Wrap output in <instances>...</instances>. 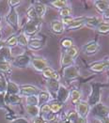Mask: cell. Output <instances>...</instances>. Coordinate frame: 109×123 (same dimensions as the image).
I'll return each instance as SVG.
<instances>
[{
	"mask_svg": "<svg viewBox=\"0 0 109 123\" xmlns=\"http://www.w3.org/2000/svg\"><path fill=\"white\" fill-rule=\"evenodd\" d=\"M41 27V22L40 20H34V21H27L26 24L25 25L23 33L27 37H34Z\"/></svg>",
	"mask_w": 109,
	"mask_h": 123,
	"instance_id": "6da1fadb",
	"label": "cell"
},
{
	"mask_svg": "<svg viewBox=\"0 0 109 123\" xmlns=\"http://www.w3.org/2000/svg\"><path fill=\"white\" fill-rule=\"evenodd\" d=\"M90 113H91L93 117L98 118L101 120V119H103V118L109 116V108L103 103H99L91 107Z\"/></svg>",
	"mask_w": 109,
	"mask_h": 123,
	"instance_id": "7a4b0ae2",
	"label": "cell"
},
{
	"mask_svg": "<svg viewBox=\"0 0 109 123\" xmlns=\"http://www.w3.org/2000/svg\"><path fill=\"white\" fill-rule=\"evenodd\" d=\"M101 96H102L101 85L100 84H92L91 85V91H90L87 103H89L90 107H92L95 104L101 103Z\"/></svg>",
	"mask_w": 109,
	"mask_h": 123,
	"instance_id": "3957f363",
	"label": "cell"
},
{
	"mask_svg": "<svg viewBox=\"0 0 109 123\" xmlns=\"http://www.w3.org/2000/svg\"><path fill=\"white\" fill-rule=\"evenodd\" d=\"M6 21L10 27H12V29H14V30L18 29V27H19V16H18L16 9L10 7V10H9L8 14L6 15Z\"/></svg>",
	"mask_w": 109,
	"mask_h": 123,
	"instance_id": "277c9868",
	"label": "cell"
},
{
	"mask_svg": "<svg viewBox=\"0 0 109 123\" xmlns=\"http://www.w3.org/2000/svg\"><path fill=\"white\" fill-rule=\"evenodd\" d=\"M31 62V57H30L28 55H26V54H22L17 55L14 59H12L11 61V66L13 67H16V68H26L28 67Z\"/></svg>",
	"mask_w": 109,
	"mask_h": 123,
	"instance_id": "5b68a950",
	"label": "cell"
},
{
	"mask_svg": "<svg viewBox=\"0 0 109 123\" xmlns=\"http://www.w3.org/2000/svg\"><path fill=\"white\" fill-rule=\"evenodd\" d=\"M40 92V88L33 85H23L20 86V95L21 97H28V96H38Z\"/></svg>",
	"mask_w": 109,
	"mask_h": 123,
	"instance_id": "8992f818",
	"label": "cell"
},
{
	"mask_svg": "<svg viewBox=\"0 0 109 123\" xmlns=\"http://www.w3.org/2000/svg\"><path fill=\"white\" fill-rule=\"evenodd\" d=\"M63 77L65 80H74L79 76V69L75 65H71L63 69Z\"/></svg>",
	"mask_w": 109,
	"mask_h": 123,
	"instance_id": "52a82bcc",
	"label": "cell"
},
{
	"mask_svg": "<svg viewBox=\"0 0 109 123\" xmlns=\"http://www.w3.org/2000/svg\"><path fill=\"white\" fill-rule=\"evenodd\" d=\"M90 109L91 107L89 106V104L85 101H80L77 104H75V112L77 115L83 117V118H87L89 117V113H90Z\"/></svg>",
	"mask_w": 109,
	"mask_h": 123,
	"instance_id": "ba28073f",
	"label": "cell"
},
{
	"mask_svg": "<svg viewBox=\"0 0 109 123\" xmlns=\"http://www.w3.org/2000/svg\"><path fill=\"white\" fill-rule=\"evenodd\" d=\"M30 64L38 72H42L47 67H49L47 59H45L44 57H41V56H33V57H31Z\"/></svg>",
	"mask_w": 109,
	"mask_h": 123,
	"instance_id": "9c48e42d",
	"label": "cell"
},
{
	"mask_svg": "<svg viewBox=\"0 0 109 123\" xmlns=\"http://www.w3.org/2000/svg\"><path fill=\"white\" fill-rule=\"evenodd\" d=\"M85 23H86V17H75V18L73 17L70 25L65 26V29L69 31L79 30L85 26Z\"/></svg>",
	"mask_w": 109,
	"mask_h": 123,
	"instance_id": "30bf717a",
	"label": "cell"
},
{
	"mask_svg": "<svg viewBox=\"0 0 109 123\" xmlns=\"http://www.w3.org/2000/svg\"><path fill=\"white\" fill-rule=\"evenodd\" d=\"M70 99V90L63 85L60 84L59 88L56 94V100L61 103H65Z\"/></svg>",
	"mask_w": 109,
	"mask_h": 123,
	"instance_id": "8fae6325",
	"label": "cell"
},
{
	"mask_svg": "<svg viewBox=\"0 0 109 123\" xmlns=\"http://www.w3.org/2000/svg\"><path fill=\"white\" fill-rule=\"evenodd\" d=\"M89 70L90 72H95V73H100L104 71H107V65L105 60H102V61H96L93 62L89 65Z\"/></svg>",
	"mask_w": 109,
	"mask_h": 123,
	"instance_id": "7c38bea8",
	"label": "cell"
},
{
	"mask_svg": "<svg viewBox=\"0 0 109 123\" xmlns=\"http://www.w3.org/2000/svg\"><path fill=\"white\" fill-rule=\"evenodd\" d=\"M100 45L97 41H89L87 44H85L83 46V51L86 55H93L95 54H97V52L99 51Z\"/></svg>",
	"mask_w": 109,
	"mask_h": 123,
	"instance_id": "4fadbf2b",
	"label": "cell"
},
{
	"mask_svg": "<svg viewBox=\"0 0 109 123\" xmlns=\"http://www.w3.org/2000/svg\"><path fill=\"white\" fill-rule=\"evenodd\" d=\"M60 83L58 80H54V79H48L46 81V87L48 89V93L50 95L56 96V94L58 92V88H59Z\"/></svg>",
	"mask_w": 109,
	"mask_h": 123,
	"instance_id": "5bb4252c",
	"label": "cell"
},
{
	"mask_svg": "<svg viewBox=\"0 0 109 123\" xmlns=\"http://www.w3.org/2000/svg\"><path fill=\"white\" fill-rule=\"evenodd\" d=\"M50 29L54 34L57 35H60L65 31V26L64 25L61 23V21L59 20H55L52 21L50 23Z\"/></svg>",
	"mask_w": 109,
	"mask_h": 123,
	"instance_id": "9a60e30c",
	"label": "cell"
},
{
	"mask_svg": "<svg viewBox=\"0 0 109 123\" xmlns=\"http://www.w3.org/2000/svg\"><path fill=\"white\" fill-rule=\"evenodd\" d=\"M41 74H42V76L46 79V80H48V79H54V80H58V81H59L60 79V76L59 74H58V72H56L54 69H52L51 67H47L45 70H43L42 72H41Z\"/></svg>",
	"mask_w": 109,
	"mask_h": 123,
	"instance_id": "2e32d148",
	"label": "cell"
},
{
	"mask_svg": "<svg viewBox=\"0 0 109 123\" xmlns=\"http://www.w3.org/2000/svg\"><path fill=\"white\" fill-rule=\"evenodd\" d=\"M33 7H34V10L36 11V14L38 16L39 19H42L46 13V6L40 2H34L33 4Z\"/></svg>",
	"mask_w": 109,
	"mask_h": 123,
	"instance_id": "e0dca14e",
	"label": "cell"
},
{
	"mask_svg": "<svg viewBox=\"0 0 109 123\" xmlns=\"http://www.w3.org/2000/svg\"><path fill=\"white\" fill-rule=\"evenodd\" d=\"M20 95H10L8 93H5V103L8 105H17L21 102Z\"/></svg>",
	"mask_w": 109,
	"mask_h": 123,
	"instance_id": "ac0fdd59",
	"label": "cell"
},
{
	"mask_svg": "<svg viewBox=\"0 0 109 123\" xmlns=\"http://www.w3.org/2000/svg\"><path fill=\"white\" fill-rule=\"evenodd\" d=\"M43 45H44V42L40 39H29L27 48H29L30 50L37 51V50L41 49L43 47Z\"/></svg>",
	"mask_w": 109,
	"mask_h": 123,
	"instance_id": "d6986e66",
	"label": "cell"
},
{
	"mask_svg": "<svg viewBox=\"0 0 109 123\" xmlns=\"http://www.w3.org/2000/svg\"><path fill=\"white\" fill-rule=\"evenodd\" d=\"M94 7L99 13H103L109 8V1H105V0L94 1Z\"/></svg>",
	"mask_w": 109,
	"mask_h": 123,
	"instance_id": "ffe728a7",
	"label": "cell"
},
{
	"mask_svg": "<svg viewBox=\"0 0 109 123\" xmlns=\"http://www.w3.org/2000/svg\"><path fill=\"white\" fill-rule=\"evenodd\" d=\"M74 64V59L69 56L65 52H63L61 54V57H60V65L61 67L64 69L66 67H69Z\"/></svg>",
	"mask_w": 109,
	"mask_h": 123,
	"instance_id": "44dd1931",
	"label": "cell"
},
{
	"mask_svg": "<svg viewBox=\"0 0 109 123\" xmlns=\"http://www.w3.org/2000/svg\"><path fill=\"white\" fill-rule=\"evenodd\" d=\"M6 93H8L10 95H19V93H20V86L14 82L8 81Z\"/></svg>",
	"mask_w": 109,
	"mask_h": 123,
	"instance_id": "7402d4cb",
	"label": "cell"
},
{
	"mask_svg": "<svg viewBox=\"0 0 109 123\" xmlns=\"http://www.w3.org/2000/svg\"><path fill=\"white\" fill-rule=\"evenodd\" d=\"M70 99H71V102L72 103V104H77L80 101H82V93L79 89H71L70 91Z\"/></svg>",
	"mask_w": 109,
	"mask_h": 123,
	"instance_id": "603a6c76",
	"label": "cell"
},
{
	"mask_svg": "<svg viewBox=\"0 0 109 123\" xmlns=\"http://www.w3.org/2000/svg\"><path fill=\"white\" fill-rule=\"evenodd\" d=\"M100 24V20L97 17H86V23L85 26L90 29H96L97 25Z\"/></svg>",
	"mask_w": 109,
	"mask_h": 123,
	"instance_id": "cb8c5ba5",
	"label": "cell"
},
{
	"mask_svg": "<svg viewBox=\"0 0 109 123\" xmlns=\"http://www.w3.org/2000/svg\"><path fill=\"white\" fill-rule=\"evenodd\" d=\"M26 113L28 114L32 118L39 117L40 116V107L39 106H35V105H26L25 106Z\"/></svg>",
	"mask_w": 109,
	"mask_h": 123,
	"instance_id": "d4e9b609",
	"label": "cell"
},
{
	"mask_svg": "<svg viewBox=\"0 0 109 123\" xmlns=\"http://www.w3.org/2000/svg\"><path fill=\"white\" fill-rule=\"evenodd\" d=\"M38 100H39V107H40L43 104H46L51 100V95L46 91H40L38 95Z\"/></svg>",
	"mask_w": 109,
	"mask_h": 123,
	"instance_id": "484cf974",
	"label": "cell"
},
{
	"mask_svg": "<svg viewBox=\"0 0 109 123\" xmlns=\"http://www.w3.org/2000/svg\"><path fill=\"white\" fill-rule=\"evenodd\" d=\"M48 104H49V107L51 109V112L54 114L59 113L60 111L62 110V108H63V103L58 102L57 100L51 101V102L48 103Z\"/></svg>",
	"mask_w": 109,
	"mask_h": 123,
	"instance_id": "4316f807",
	"label": "cell"
},
{
	"mask_svg": "<svg viewBox=\"0 0 109 123\" xmlns=\"http://www.w3.org/2000/svg\"><path fill=\"white\" fill-rule=\"evenodd\" d=\"M95 30L97 31L99 34H102V35L109 34V23L100 22V24L97 25Z\"/></svg>",
	"mask_w": 109,
	"mask_h": 123,
	"instance_id": "83f0119b",
	"label": "cell"
},
{
	"mask_svg": "<svg viewBox=\"0 0 109 123\" xmlns=\"http://www.w3.org/2000/svg\"><path fill=\"white\" fill-rule=\"evenodd\" d=\"M0 55H2V57L6 61L10 62L11 60V51H10V48H9V47L3 45L0 48Z\"/></svg>",
	"mask_w": 109,
	"mask_h": 123,
	"instance_id": "f1b7e54d",
	"label": "cell"
},
{
	"mask_svg": "<svg viewBox=\"0 0 109 123\" xmlns=\"http://www.w3.org/2000/svg\"><path fill=\"white\" fill-rule=\"evenodd\" d=\"M49 4L55 9H58V10H61V9H64L66 7H69L68 6V1H65V0H55V1H50Z\"/></svg>",
	"mask_w": 109,
	"mask_h": 123,
	"instance_id": "f546056e",
	"label": "cell"
},
{
	"mask_svg": "<svg viewBox=\"0 0 109 123\" xmlns=\"http://www.w3.org/2000/svg\"><path fill=\"white\" fill-rule=\"evenodd\" d=\"M28 41H29V39H28L23 32L17 36V45H20L21 47L27 48Z\"/></svg>",
	"mask_w": 109,
	"mask_h": 123,
	"instance_id": "4dcf8cb0",
	"label": "cell"
},
{
	"mask_svg": "<svg viewBox=\"0 0 109 123\" xmlns=\"http://www.w3.org/2000/svg\"><path fill=\"white\" fill-rule=\"evenodd\" d=\"M4 45L7 46V47H9V48L15 47V46L17 45V36H16V35L10 36V38L4 42Z\"/></svg>",
	"mask_w": 109,
	"mask_h": 123,
	"instance_id": "1f68e13d",
	"label": "cell"
},
{
	"mask_svg": "<svg viewBox=\"0 0 109 123\" xmlns=\"http://www.w3.org/2000/svg\"><path fill=\"white\" fill-rule=\"evenodd\" d=\"M65 53L69 55V56H71V58H75L77 55H78V54H79V50H78V48L76 47V46H71V47H70L69 49H66L65 50Z\"/></svg>",
	"mask_w": 109,
	"mask_h": 123,
	"instance_id": "d6a6232c",
	"label": "cell"
},
{
	"mask_svg": "<svg viewBox=\"0 0 109 123\" xmlns=\"http://www.w3.org/2000/svg\"><path fill=\"white\" fill-rule=\"evenodd\" d=\"M26 16L28 18L29 21H34V20H39L37 14H36V11L34 10V7L33 6H30L29 8L26 10Z\"/></svg>",
	"mask_w": 109,
	"mask_h": 123,
	"instance_id": "836d02e7",
	"label": "cell"
},
{
	"mask_svg": "<svg viewBox=\"0 0 109 123\" xmlns=\"http://www.w3.org/2000/svg\"><path fill=\"white\" fill-rule=\"evenodd\" d=\"M26 105L39 106L38 96H28V97H26Z\"/></svg>",
	"mask_w": 109,
	"mask_h": 123,
	"instance_id": "e575fe53",
	"label": "cell"
},
{
	"mask_svg": "<svg viewBox=\"0 0 109 123\" xmlns=\"http://www.w3.org/2000/svg\"><path fill=\"white\" fill-rule=\"evenodd\" d=\"M72 10L70 7H66L64 9L59 10V15L62 18H67V17H71Z\"/></svg>",
	"mask_w": 109,
	"mask_h": 123,
	"instance_id": "d590c367",
	"label": "cell"
},
{
	"mask_svg": "<svg viewBox=\"0 0 109 123\" xmlns=\"http://www.w3.org/2000/svg\"><path fill=\"white\" fill-rule=\"evenodd\" d=\"M7 86H8V81L4 76H0V94H5L7 91Z\"/></svg>",
	"mask_w": 109,
	"mask_h": 123,
	"instance_id": "8d00e7d4",
	"label": "cell"
},
{
	"mask_svg": "<svg viewBox=\"0 0 109 123\" xmlns=\"http://www.w3.org/2000/svg\"><path fill=\"white\" fill-rule=\"evenodd\" d=\"M60 44H61L62 48H64L66 50V49H69L70 47L73 46V41H72L71 39H70V38H65V39L61 40Z\"/></svg>",
	"mask_w": 109,
	"mask_h": 123,
	"instance_id": "74e56055",
	"label": "cell"
},
{
	"mask_svg": "<svg viewBox=\"0 0 109 123\" xmlns=\"http://www.w3.org/2000/svg\"><path fill=\"white\" fill-rule=\"evenodd\" d=\"M11 65L10 62L5 61V62H0V72H10Z\"/></svg>",
	"mask_w": 109,
	"mask_h": 123,
	"instance_id": "f35d334b",
	"label": "cell"
},
{
	"mask_svg": "<svg viewBox=\"0 0 109 123\" xmlns=\"http://www.w3.org/2000/svg\"><path fill=\"white\" fill-rule=\"evenodd\" d=\"M10 123H30L27 118L26 117H16L10 120Z\"/></svg>",
	"mask_w": 109,
	"mask_h": 123,
	"instance_id": "ab89813d",
	"label": "cell"
},
{
	"mask_svg": "<svg viewBox=\"0 0 109 123\" xmlns=\"http://www.w3.org/2000/svg\"><path fill=\"white\" fill-rule=\"evenodd\" d=\"M0 108L8 109V106L5 103V94H0Z\"/></svg>",
	"mask_w": 109,
	"mask_h": 123,
	"instance_id": "60d3db41",
	"label": "cell"
},
{
	"mask_svg": "<svg viewBox=\"0 0 109 123\" xmlns=\"http://www.w3.org/2000/svg\"><path fill=\"white\" fill-rule=\"evenodd\" d=\"M102 19H103V22H104V23L109 22V8L103 13H102Z\"/></svg>",
	"mask_w": 109,
	"mask_h": 123,
	"instance_id": "b9f144b4",
	"label": "cell"
},
{
	"mask_svg": "<svg viewBox=\"0 0 109 123\" xmlns=\"http://www.w3.org/2000/svg\"><path fill=\"white\" fill-rule=\"evenodd\" d=\"M32 122L33 123H48L47 121H45V120H44L40 116L34 117V118H33V120H32Z\"/></svg>",
	"mask_w": 109,
	"mask_h": 123,
	"instance_id": "7bdbcfd3",
	"label": "cell"
},
{
	"mask_svg": "<svg viewBox=\"0 0 109 123\" xmlns=\"http://www.w3.org/2000/svg\"><path fill=\"white\" fill-rule=\"evenodd\" d=\"M8 4L10 5V8H14V9H16V7L17 6H19L21 4V1H13V0H10L8 2Z\"/></svg>",
	"mask_w": 109,
	"mask_h": 123,
	"instance_id": "ee69618b",
	"label": "cell"
},
{
	"mask_svg": "<svg viewBox=\"0 0 109 123\" xmlns=\"http://www.w3.org/2000/svg\"><path fill=\"white\" fill-rule=\"evenodd\" d=\"M73 123H89V122H88L87 118H83V117H78L77 119Z\"/></svg>",
	"mask_w": 109,
	"mask_h": 123,
	"instance_id": "f6af8a7d",
	"label": "cell"
},
{
	"mask_svg": "<svg viewBox=\"0 0 109 123\" xmlns=\"http://www.w3.org/2000/svg\"><path fill=\"white\" fill-rule=\"evenodd\" d=\"M101 122L102 123H109V116L108 117H104V118H103V119H101Z\"/></svg>",
	"mask_w": 109,
	"mask_h": 123,
	"instance_id": "bcb514c9",
	"label": "cell"
},
{
	"mask_svg": "<svg viewBox=\"0 0 109 123\" xmlns=\"http://www.w3.org/2000/svg\"><path fill=\"white\" fill-rule=\"evenodd\" d=\"M106 65H107V71H109V59H106Z\"/></svg>",
	"mask_w": 109,
	"mask_h": 123,
	"instance_id": "7dc6e473",
	"label": "cell"
},
{
	"mask_svg": "<svg viewBox=\"0 0 109 123\" xmlns=\"http://www.w3.org/2000/svg\"><path fill=\"white\" fill-rule=\"evenodd\" d=\"M3 45H4V42H3V41H0V48H1V47H2Z\"/></svg>",
	"mask_w": 109,
	"mask_h": 123,
	"instance_id": "c3c4849f",
	"label": "cell"
},
{
	"mask_svg": "<svg viewBox=\"0 0 109 123\" xmlns=\"http://www.w3.org/2000/svg\"><path fill=\"white\" fill-rule=\"evenodd\" d=\"M107 100H108V102H109V96H108V99H107Z\"/></svg>",
	"mask_w": 109,
	"mask_h": 123,
	"instance_id": "681fc988",
	"label": "cell"
},
{
	"mask_svg": "<svg viewBox=\"0 0 109 123\" xmlns=\"http://www.w3.org/2000/svg\"><path fill=\"white\" fill-rule=\"evenodd\" d=\"M0 38H1V33H0Z\"/></svg>",
	"mask_w": 109,
	"mask_h": 123,
	"instance_id": "f907efd6",
	"label": "cell"
},
{
	"mask_svg": "<svg viewBox=\"0 0 109 123\" xmlns=\"http://www.w3.org/2000/svg\"><path fill=\"white\" fill-rule=\"evenodd\" d=\"M0 21H1V17H0Z\"/></svg>",
	"mask_w": 109,
	"mask_h": 123,
	"instance_id": "816d5d0a",
	"label": "cell"
},
{
	"mask_svg": "<svg viewBox=\"0 0 109 123\" xmlns=\"http://www.w3.org/2000/svg\"><path fill=\"white\" fill-rule=\"evenodd\" d=\"M108 72H109V71H108Z\"/></svg>",
	"mask_w": 109,
	"mask_h": 123,
	"instance_id": "f5cc1de1",
	"label": "cell"
}]
</instances>
